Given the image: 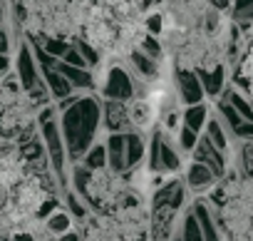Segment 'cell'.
I'll use <instances>...</instances> for the list:
<instances>
[{
	"instance_id": "1",
	"label": "cell",
	"mask_w": 253,
	"mask_h": 241,
	"mask_svg": "<svg viewBox=\"0 0 253 241\" xmlns=\"http://www.w3.org/2000/svg\"><path fill=\"white\" fill-rule=\"evenodd\" d=\"M62 196V187L50 162H30L15 142L0 140V234H15L42 219L50 199Z\"/></svg>"
},
{
	"instance_id": "2",
	"label": "cell",
	"mask_w": 253,
	"mask_h": 241,
	"mask_svg": "<svg viewBox=\"0 0 253 241\" xmlns=\"http://www.w3.org/2000/svg\"><path fill=\"white\" fill-rule=\"evenodd\" d=\"M223 241H253V179L228 169L206 194Z\"/></svg>"
},
{
	"instance_id": "3",
	"label": "cell",
	"mask_w": 253,
	"mask_h": 241,
	"mask_svg": "<svg viewBox=\"0 0 253 241\" xmlns=\"http://www.w3.org/2000/svg\"><path fill=\"white\" fill-rule=\"evenodd\" d=\"M70 187L87 201L92 214L104 216L114 214L134 194H144L142 189H134L124 174H117L109 167L87 169L82 164H70Z\"/></svg>"
},
{
	"instance_id": "4",
	"label": "cell",
	"mask_w": 253,
	"mask_h": 241,
	"mask_svg": "<svg viewBox=\"0 0 253 241\" xmlns=\"http://www.w3.org/2000/svg\"><path fill=\"white\" fill-rule=\"evenodd\" d=\"M60 132L65 140L70 164H77L102 132V97L97 92H80L75 102L57 107Z\"/></svg>"
},
{
	"instance_id": "5",
	"label": "cell",
	"mask_w": 253,
	"mask_h": 241,
	"mask_svg": "<svg viewBox=\"0 0 253 241\" xmlns=\"http://www.w3.org/2000/svg\"><path fill=\"white\" fill-rule=\"evenodd\" d=\"M38 107L20 87L15 72L0 77V140L23 142L38 132Z\"/></svg>"
},
{
	"instance_id": "6",
	"label": "cell",
	"mask_w": 253,
	"mask_h": 241,
	"mask_svg": "<svg viewBox=\"0 0 253 241\" xmlns=\"http://www.w3.org/2000/svg\"><path fill=\"white\" fill-rule=\"evenodd\" d=\"M38 132L42 137L50 167L60 182V187H70V159H67V149H65V140L60 132V114L55 104H47L38 112Z\"/></svg>"
},
{
	"instance_id": "7",
	"label": "cell",
	"mask_w": 253,
	"mask_h": 241,
	"mask_svg": "<svg viewBox=\"0 0 253 241\" xmlns=\"http://www.w3.org/2000/svg\"><path fill=\"white\" fill-rule=\"evenodd\" d=\"M169 82H171V87H174V92H176L181 107H186V104H196V102H204V99H206V92H204V85H201L196 70L171 65Z\"/></svg>"
},
{
	"instance_id": "8",
	"label": "cell",
	"mask_w": 253,
	"mask_h": 241,
	"mask_svg": "<svg viewBox=\"0 0 253 241\" xmlns=\"http://www.w3.org/2000/svg\"><path fill=\"white\" fill-rule=\"evenodd\" d=\"M126 112H129V119H132V127L134 132H144L149 135L157 122H159V109H157V102L149 97V95H137L126 102Z\"/></svg>"
},
{
	"instance_id": "9",
	"label": "cell",
	"mask_w": 253,
	"mask_h": 241,
	"mask_svg": "<svg viewBox=\"0 0 253 241\" xmlns=\"http://www.w3.org/2000/svg\"><path fill=\"white\" fill-rule=\"evenodd\" d=\"M13 72H15V77H18V82H20V87H23L25 92L42 77L40 65H38L35 52H33V48H30L28 40H23V43L15 48V52H13Z\"/></svg>"
},
{
	"instance_id": "10",
	"label": "cell",
	"mask_w": 253,
	"mask_h": 241,
	"mask_svg": "<svg viewBox=\"0 0 253 241\" xmlns=\"http://www.w3.org/2000/svg\"><path fill=\"white\" fill-rule=\"evenodd\" d=\"M102 132L104 135H126L134 132L126 102L119 99H102Z\"/></svg>"
},
{
	"instance_id": "11",
	"label": "cell",
	"mask_w": 253,
	"mask_h": 241,
	"mask_svg": "<svg viewBox=\"0 0 253 241\" xmlns=\"http://www.w3.org/2000/svg\"><path fill=\"white\" fill-rule=\"evenodd\" d=\"M189 159H194V162H201V164H206L218 179L231 169V162H228V154H223L218 147H213L211 145V140L206 137V135H201L199 137V142H196V147L191 149V154H189Z\"/></svg>"
},
{
	"instance_id": "12",
	"label": "cell",
	"mask_w": 253,
	"mask_h": 241,
	"mask_svg": "<svg viewBox=\"0 0 253 241\" xmlns=\"http://www.w3.org/2000/svg\"><path fill=\"white\" fill-rule=\"evenodd\" d=\"M181 174H184V182H186L189 194H194V196H206L216 187V182H218V177L206 164L194 162V159H189V164L184 167Z\"/></svg>"
},
{
	"instance_id": "13",
	"label": "cell",
	"mask_w": 253,
	"mask_h": 241,
	"mask_svg": "<svg viewBox=\"0 0 253 241\" xmlns=\"http://www.w3.org/2000/svg\"><path fill=\"white\" fill-rule=\"evenodd\" d=\"M191 211H194V216H196V221H199V229H201V234H204V241H223V239H221L218 221H216L213 204H211L206 196H194Z\"/></svg>"
},
{
	"instance_id": "14",
	"label": "cell",
	"mask_w": 253,
	"mask_h": 241,
	"mask_svg": "<svg viewBox=\"0 0 253 241\" xmlns=\"http://www.w3.org/2000/svg\"><path fill=\"white\" fill-rule=\"evenodd\" d=\"M201 85H204V92H206V99H216L223 95V90L228 87V67L226 62L216 65V67H204V70H196Z\"/></svg>"
},
{
	"instance_id": "15",
	"label": "cell",
	"mask_w": 253,
	"mask_h": 241,
	"mask_svg": "<svg viewBox=\"0 0 253 241\" xmlns=\"http://www.w3.org/2000/svg\"><path fill=\"white\" fill-rule=\"evenodd\" d=\"M228 162L233 172L246 179H253V140H233Z\"/></svg>"
},
{
	"instance_id": "16",
	"label": "cell",
	"mask_w": 253,
	"mask_h": 241,
	"mask_svg": "<svg viewBox=\"0 0 253 241\" xmlns=\"http://www.w3.org/2000/svg\"><path fill=\"white\" fill-rule=\"evenodd\" d=\"M201 135H206L209 140H211V145L213 147H218L223 154H231V145H233V135H231V130L226 127V122L213 112V107H211V117H209V122H206V127H204V132Z\"/></svg>"
},
{
	"instance_id": "17",
	"label": "cell",
	"mask_w": 253,
	"mask_h": 241,
	"mask_svg": "<svg viewBox=\"0 0 253 241\" xmlns=\"http://www.w3.org/2000/svg\"><path fill=\"white\" fill-rule=\"evenodd\" d=\"M107 167L117 174H126V135H104Z\"/></svg>"
},
{
	"instance_id": "18",
	"label": "cell",
	"mask_w": 253,
	"mask_h": 241,
	"mask_svg": "<svg viewBox=\"0 0 253 241\" xmlns=\"http://www.w3.org/2000/svg\"><path fill=\"white\" fill-rule=\"evenodd\" d=\"M40 72H42V80L47 82V90H50V95H52V102H60V99H65V97H70V95L77 92V90L70 85V80L57 70V65L40 67Z\"/></svg>"
},
{
	"instance_id": "19",
	"label": "cell",
	"mask_w": 253,
	"mask_h": 241,
	"mask_svg": "<svg viewBox=\"0 0 253 241\" xmlns=\"http://www.w3.org/2000/svg\"><path fill=\"white\" fill-rule=\"evenodd\" d=\"M211 117V99H204V102H196V104H186L181 107V125L191 127L194 132H204L206 122Z\"/></svg>"
},
{
	"instance_id": "20",
	"label": "cell",
	"mask_w": 253,
	"mask_h": 241,
	"mask_svg": "<svg viewBox=\"0 0 253 241\" xmlns=\"http://www.w3.org/2000/svg\"><path fill=\"white\" fill-rule=\"evenodd\" d=\"M42 221H45V226H47L55 236H62V234H67V231L75 229V219L70 216V211H67L65 206H57V209L50 211Z\"/></svg>"
},
{
	"instance_id": "21",
	"label": "cell",
	"mask_w": 253,
	"mask_h": 241,
	"mask_svg": "<svg viewBox=\"0 0 253 241\" xmlns=\"http://www.w3.org/2000/svg\"><path fill=\"white\" fill-rule=\"evenodd\" d=\"M228 20L238 25L241 30L248 28L253 23V0H233L231 10H228Z\"/></svg>"
},
{
	"instance_id": "22",
	"label": "cell",
	"mask_w": 253,
	"mask_h": 241,
	"mask_svg": "<svg viewBox=\"0 0 253 241\" xmlns=\"http://www.w3.org/2000/svg\"><path fill=\"white\" fill-rule=\"evenodd\" d=\"M179 241H204V234L199 229V221L191 211V204L184 209L181 224H179Z\"/></svg>"
},
{
	"instance_id": "23",
	"label": "cell",
	"mask_w": 253,
	"mask_h": 241,
	"mask_svg": "<svg viewBox=\"0 0 253 241\" xmlns=\"http://www.w3.org/2000/svg\"><path fill=\"white\" fill-rule=\"evenodd\" d=\"M77 164H82V167H87V169H102V167H107V147H104V140H97Z\"/></svg>"
},
{
	"instance_id": "24",
	"label": "cell",
	"mask_w": 253,
	"mask_h": 241,
	"mask_svg": "<svg viewBox=\"0 0 253 241\" xmlns=\"http://www.w3.org/2000/svg\"><path fill=\"white\" fill-rule=\"evenodd\" d=\"M72 48L84 57V62L89 65V70H94V67H99V65L104 62V55H102L94 45H89L84 38H75V40H72Z\"/></svg>"
},
{
	"instance_id": "25",
	"label": "cell",
	"mask_w": 253,
	"mask_h": 241,
	"mask_svg": "<svg viewBox=\"0 0 253 241\" xmlns=\"http://www.w3.org/2000/svg\"><path fill=\"white\" fill-rule=\"evenodd\" d=\"M199 132H194L191 127H186V125H179V130L174 132V140H176V145H179V149L189 157L191 154V149L196 147V142H199Z\"/></svg>"
},
{
	"instance_id": "26",
	"label": "cell",
	"mask_w": 253,
	"mask_h": 241,
	"mask_svg": "<svg viewBox=\"0 0 253 241\" xmlns=\"http://www.w3.org/2000/svg\"><path fill=\"white\" fill-rule=\"evenodd\" d=\"M137 48H139L144 55H149V57H154V60H159V62H167V50H164V45H162L159 38H154V35H144L142 43H139Z\"/></svg>"
},
{
	"instance_id": "27",
	"label": "cell",
	"mask_w": 253,
	"mask_h": 241,
	"mask_svg": "<svg viewBox=\"0 0 253 241\" xmlns=\"http://www.w3.org/2000/svg\"><path fill=\"white\" fill-rule=\"evenodd\" d=\"M0 52L3 55H13L15 52V40H13V33L8 28H0Z\"/></svg>"
},
{
	"instance_id": "28",
	"label": "cell",
	"mask_w": 253,
	"mask_h": 241,
	"mask_svg": "<svg viewBox=\"0 0 253 241\" xmlns=\"http://www.w3.org/2000/svg\"><path fill=\"white\" fill-rule=\"evenodd\" d=\"M62 62H67V65H72V67H87V70H89V65L84 62V57H82L75 48H70V50L62 55Z\"/></svg>"
},
{
	"instance_id": "29",
	"label": "cell",
	"mask_w": 253,
	"mask_h": 241,
	"mask_svg": "<svg viewBox=\"0 0 253 241\" xmlns=\"http://www.w3.org/2000/svg\"><path fill=\"white\" fill-rule=\"evenodd\" d=\"M206 3H209L213 10H218V13H226V15H228V10H231V3H233V0H206Z\"/></svg>"
},
{
	"instance_id": "30",
	"label": "cell",
	"mask_w": 253,
	"mask_h": 241,
	"mask_svg": "<svg viewBox=\"0 0 253 241\" xmlns=\"http://www.w3.org/2000/svg\"><path fill=\"white\" fill-rule=\"evenodd\" d=\"M13 70V55H3L0 52V75H8Z\"/></svg>"
},
{
	"instance_id": "31",
	"label": "cell",
	"mask_w": 253,
	"mask_h": 241,
	"mask_svg": "<svg viewBox=\"0 0 253 241\" xmlns=\"http://www.w3.org/2000/svg\"><path fill=\"white\" fill-rule=\"evenodd\" d=\"M0 241H13V236L10 234H0Z\"/></svg>"
},
{
	"instance_id": "32",
	"label": "cell",
	"mask_w": 253,
	"mask_h": 241,
	"mask_svg": "<svg viewBox=\"0 0 253 241\" xmlns=\"http://www.w3.org/2000/svg\"><path fill=\"white\" fill-rule=\"evenodd\" d=\"M0 77H3V75H0Z\"/></svg>"
}]
</instances>
